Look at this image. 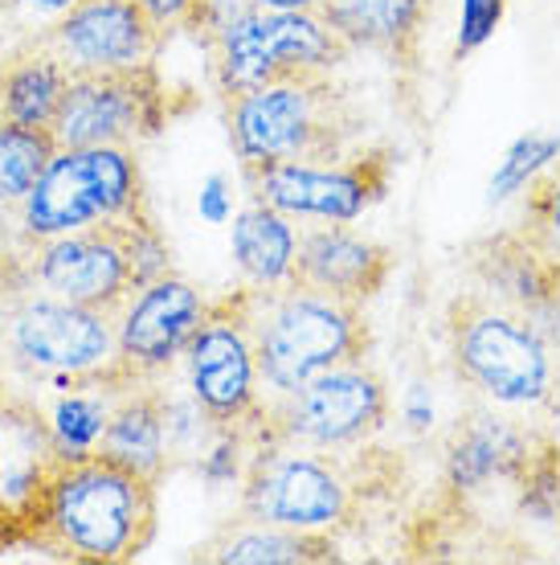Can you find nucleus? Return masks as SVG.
I'll return each mask as SVG.
<instances>
[{
    "label": "nucleus",
    "mask_w": 560,
    "mask_h": 565,
    "mask_svg": "<svg viewBox=\"0 0 560 565\" xmlns=\"http://www.w3.org/2000/svg\"><path fill=\"white\" fill-rule=\"evenodd\" d=\"M155 480L98 451L62 459L29 521L25 550L62 562H136L155 537Z\"/></svg>",
    "instance_id": "f257e3e1"
},
{
    "label": "nucleus",
    "mask_w": 560,
    "mask_h": 565,
    "mask_svg": "<svg viewBox=\"0 0 560 565\" xmlns=\"http://www.w3.org/2000/svg\"><path fill=\"white\" fill-rule=\"evenodd\" d=\"M0 353L29 385L115 365V316L37 287L25 255L0 242Z\"/></svg>",
    "instance_id": "f03ea898"
},
{
    "label": "nucleus",
    "mask_w": 560,
    "mask_h": 565,
    "mask_svg": "<svg viewBox=\"0 0 560 565\" xmlns=\"http://www.w3.org/2000/svg\"><path fill=\"white\" fill-rule=\"evenodd\" d=\"M250 320L258 373L270 397L294 394L340 365H356L373 349L365 303H348L294 279L282 287H250Z\"/></svg>",
    "instance_id": "7ed1b4c3"
},
{
    "label": "nucleus",
    "mask_w": 560,
    "mask_h": 565,
    "mask_svg": "<svg viewBox=\"0 0 560 565\" xmlns=\"http://www.w3.org/2000/svg\"><path fill=\"white\" fill-rule=\"evenodd\" d=\"M225 128L241 164L327 160L360 148L365 115L332 74H308L225 95Z\"/></svg>",
    "instance_id": "20e7f679"
},
{
    "label": "nucleus",
    "mask_w": 560,
    "mask_h": 565,
    "mask_svg": "<svg viewBox=\"0 0 560 565\" xmlns=\"http://www.w3.org/2000/svg\"><path fill=\"white\" fill-rule=\"evenodd\" d=\"M148 210L136 148H57L33 193L0 222L13 226V242H42Z\"/></svg>",
    "instance_id": "39448f33"
},
{
    "label": "nucleus",
    "mask_w": 560,
    "mask_h": 565,
    "mask_svg": "<svg viewBox=\"0 0 560 565\" xmlns=\"http://www.w3.org/2000/svg\"><path fill=\"white\" fill-rule=\"evenodd\" d=\"M446 324L463 382L504 406H540L552 394V349L524 311L495 296H459Z\"/></svg>",
    "instance_id": "423d86ee"
},
{
    "label": "nucleus",
    "mask_w": 560,
    "mask_h": 565,
    "mask_svg": "<svg viewBox=\"0 0 560 565\" xmlns=\"http://www.w3.org/2000/svg\"><path fill=\"white\" fill-rule=\"evenodd\" d=\"M336 451H315L282 438H262L241 476V512L254 521L332 533L352 521L360 500V476Z\"/></svg>",
    "instance_id": "0eeeda50"
},
{
    "label": "nucleus",
    "mask_w": 560,
    "mask_h": 565,
    "mask_svg": "<svg viewBox=\"0 0 560 565\" xmlns=\"http://www.w3.org/2000/svg\"><path fill=\"white\" fill-rule=\"evenodd\" d=\"M205 54L213 57V78L225 99L282 78L332 74L352 45L323 21L320 9H254Z\"/></svg>",
    "instance_id": "6e6552de"
},
{
    "label": "nucleus",
    "mask_w": 560,
    "mask_h": 565,
    "mask_svg": "<svg viewBox=\"0 0 560 565\" xmlns=\"http://www.w3.org/2000/svg\"><path fill=\"white\" fill-rule=\"evenodd\" d=\"M385 418H389V390L365 361H356V365L320 373L315 382L299 385L294 394L262 402L258 443L282 438V443L340 455L377 438Z\"/></svg>",
    "instance_id": "1a4fd4ad"
},
{
    "label": "nucleus",
    "mask_w": 560,
    "mask_h": 565,
    "mask_svg": "<svg viewBox=\"0 0 560 565\" xmlns=\"http://www.w3.org/2000/svg\"><path fill=\"white\" fill-rule=\"evenodd\" d=\"M250 198L299 222H356L385 193L392 177L389 148H356L327 160H267L241 164Z\"/></svg>",
    "instance_id": "9d476101"
},
{
    "label": "nucleus",
    "mask_w": 560,
    "mask_h": 565,
    "mask_svg": "<svg viewBox=\"0 0 560 565\" xmlns=\"http://www.w3.org/2000/svg\"><path fill=\"white\" fill-rule=\"evenodd\" d=\"M189 394L217 426H254L262 414V373L250 320V287L213 299L184 349Z\"/></svg>",
    "instance_id": "9b49d317"
},
{
    "label": "nucleus",
    "mask_w": 560,
    "mask_h": 565,
    "mask_svg": "<svg viewBox=\"0 0 560 565\" xmlns=\"http://www.w3.org/2000/svg\"><path fill=\"white\" fill-rule=\"evenodd\" d=\"M169 124V95L155 66L71 74L54 131L57 148H140Z\"/></svg>",
    "instance_id": "f8f14e48"
},
{
    "label": "nucleus",
    "mask_w": 560,
    "mask_h": 565,
    "mask_svg": "<svg viewBox=\"0 0 560 565\" xmlns=\"http://www.w3.org/2000/svg\"><path fill=\"white\" fill-rule=\"evenodd\" d=\"M13 246L25 255L37 287L57 299H71V303L115 316L123 308V299L136 291L131 263H127L123 217L119 222H98V226L86 230H71V234H57V238L13 242Z\"/></svg>",
    "instance_id": "ddd939ff"
},
{
    "label": "nucleus",
    "mask_w": 560,
    "mask_h": 565,
    "mask_svg": "<svg viewBox=\"0 0 560 565\" xmlns=\"http://www.w3.org/2000/svg\"><path fill=\"white\" fill-rule=\"evenodd\" d=\"M209 311V299L181 275L136 287L115 311V365L131 382H160L184 361V349Z\"/></svg>",
    "instance_id": "4468645a"
},
{
    "label": "nucleus",
    "mask_w": 560,
    "mask_h": 565,
    "mask_svg": "<svg viewBox=\"0 0 560 565\" xmlns=\"http://www.w3.org/2000/svg\"><path fill=\"white\" fill-rule=\"evenodd\" d=\"M29 38L50 50L71 74L155 66V57L169 42L136 0H83L78 9Z\"/></svg>",
    "instance_id": "2eb2a0df"
},
{
    "label": "nucleus",
    "mask_w": 560,
    "mask_h": 565,
    "mask_svg": "<svg viewBox=\"0 0 560 565\" xmlns=\"http://www.w3.org/2000/svg\"><path fill=\"white\" fill-rule=\"evenodd\" d=\"M57 463L62 451L37 397L13 390L0 373V504L21 521V550Z\"/></svg>",
    "instance_id": "dca6fc26"
},
{
    "label": "nucleus",
    "mask_w": 560,
    "mask_h": 565,
    "mask_svg": "<svg viewBox=\"0 0 560 565\" xmlns=\"http://www.w3.org/2000/svg\"><path fill=\"white\" fill-rule=\"evenodd\" d=\"M392 270V258L380 242L348 230L344 222L303 230L299 234V258H294V282H308L315 291H327L348 303H368Z\"/></svg>",
    "instance_id": "f3484780"
},
{
    "label": "nucleus",
    "mask_w": 560,
    "mask_h": 565,
    "mask_svg": "<svg viewBox=\"0 0 560 565\" xmlns=\"http://www.w3.org/2000/svg\"><path fill=\"white\" fill-rule=\"evenodd\" d=\"M315 9L352 50L409 57L434 0H320Z\"/></svg>",
    "instance_id": "a211bd4d"
},
{
    "label": "nucleus",
    "mask_w": 560,
    "mask_h": 565,
    "mask_svg": "<svg viewBox=\"0 0 560 565\" xmlns=\"http://www.w3.org/2000/svg\"><path fill=\"white\" fill-rule=\"evenodd\" d=\"M201 562L225 565H311V562H340V545L327 533L308 529H282V524L254 521L241 512L238 524H225L222 533L196 553Z\"/></svg>",
    "instance_id": "6ab92c4d"
},
{
    "label": "nucleus",
    "mask_w": 560,
    "mask_h": 565,
    "mask_svg": "<svg viewBox=\"0 0 560 565\" xmlns=\"http://www.w3.org/2000/svg\"><path fill=\"white\" fill-rule=\"evenodd\" d=\"M66 83H71V71L50 50H42L33 38H17L0 54V115L29 128H50L62 107Z\"/></svg>",
    "instance_id": "aec40b11"
},
{
    "label": "nucleus",
    "mask_w": 560,
    "mask_h": 565,
    "mask_svg": "<svg viewBox=\"0 0 560 565\" xmlns=\"http://www.w3.org/2000/svg\"><path fill=\"white\" fill-rule=\"evenodd\" d=\"M98 455H107L115 463L140 471L148 480H164L172 467L169 459V435H164V397L160 382H143L115 406L111 423L103 430Z\"/></svg>",
    "instance_id": "412c9836"
},
{
    "label": "nucleus",
    "mask_w": 560,
    "mask_h": 565,
    "mask_svg": "<svg viewBox=\"0 0 560 565\" xmlns=\"http://www.w3.org/2000/svg\"><path fill=\"white\" fill-rule=\"evenodd\" d=\"M299 234L303 230H294L287 213L250 198V205L234 217V230H229V250H234V263H238L246 287L291 282L294 258H299Z\"/></svg>",
    "instance_id": "4be33fe9"
},
{
    "label": "nucleus",
    "mask_w": 560,
    "mask_h": 565,
    "mask_svg": "<svg viewBox=\"0 0 560 565\" xmlns=\"http://www.w3.org/2000/svg\"><path fill=\"white\" fill-rule=\"evenodd\" d=\"M532 455V443L519 430L495 423V418H475L454 435V447L446 455V480L459 492H478L487 480L524 476Z\"/></svg>",
    "instance_id": "5701e85b"
},
{
    "label": "nucleus",
    "mask_w": 560,
    "mask_h": 565,
    "mask_svg": "<svg viewBox=\"0 0 560 565\" xmlns=\"http://www.w3.org/2000/svg\"><path fill=\"white\" fill-rule=\"evenodd\" d=\"M57 156V140L50 128H29L0 115V217L13 213L42 181L50 160Z\"/></svg>",
    "instance_id": "b1692460"
},
{
    "label": "nucleus",
    "mask_w": 560,
    "mask_h": 565,
    "mask_svg": "<svg viewBox=\"0 0 560 565\" xmlns=\"http://www.w3.org/2000/svg\"><path fill=\"white\" fill-rule=\"evenodd\" d=\"M519 234L532 242L536 250L560 270V169L548 172L545 181L532 184Z\"/></svg>",
    "instance_id": "393cba45"
},
{
    "label": "nucleus",
    "mask_w": 560,
    "mask_h": 565,
    "mask_svg": "<svg viewBox=\"0 0 560 565\" xmlns=\"http://www.w3.org/2000/svg\"><path fill=\"white\" fill-rule=\"evenodd\" d=\"M552 156H560V136H540V131L524 136V140H519L516 148L507 152L499 177L491 181V201H504L507 193L524 189V184H528V177L545 169Z\"/></svg>",
    "instance_id": "a878e982"
},
{
    "label": "nucleus",
    "mask_w": 560,
    "mask_h": 565,
    "mask_svg": "<svg viewBox=\"0 0 560 565\" xmlns=\"http://www.w3.org/2000/svg\"><path fill=\"white\" fill-rule=\"evenodd\" d=\"M524 512H536L545 521L560 516V455L540 451L524 467Z\"/></svg>",
    "instance_id": "bb28decb"
},
{
    "label": "nucleus",
    "mask_w": 560,
    "mask_h": 565,
    "mask_svg": "<svg viewBox=\"0 0 560 565\" xmlns=\"http://www.w3.org/2000/svg\"><path fill=\"white\" fill-rule=\"evenodd\" d=\"M254 9H258L254 0H201L193 21H189V33H193V42L201 45V50H213V45L222 42L241 17H250Z\"/></svg>",
    "instance_id": "cd10ccee"
},
{
    "label": "nucleus",
    "mask_w": 560,
    "mask_h": 565,
    "mask_svg": "<svg viewBox=\"0 0 560 565\" xmlns=\"http://www.w3.org/2000/svg\"><path fill=\"white\" fill-rule=\"evenodd\" d=\"M0 4H4V13L13 21L17 38H29L37 29L54 25L57 17H66L71 9H78L83 0H0Z\"/></svg>",
    "instance_id": "c85d7f7f"
},
{
    "label": "nucleus",
    "mask_w": 560,
    "mask_h": 565,
    "mask_svg": "<svg viewBox=\"0 0 560 565\" xmlns=\"http://www.w3.org/2000/svg\"><path fill=\"white\" fill-rule=\"evenodd\" d=\"M507 0H463V33H459V54L475 50L491 38V29L499 25Z\"/></svg>",
    "instance_id": "c756f323"
},
{
    "label": "nucleus",
    "mask_w": 560,
    "mask_h": 565,
    "mask_svg": "<svg viewBox=\"0 0 560 565\" xmlns=\"http://www.w3.org/2000/svg\"><path fill=\"white\" fill-rule=\"evenodd\" d=\"M143 13L152 17V25L164 33V38H172V33H181V29H189V21H193L196 4L201 0H136Z\"/></svg>",
    "instance_id": "7c9ffc66"
},
{
    "label": "nucleus",
    "mask_w": 560,
    "mask_h": 565,
    "mask_svg": "<svg viewBox=\"0 0 560 565\" xmlns=\"http://www.w3.org/2000/svg\"><path fill=\"white\" fill-rule=\"evenodd\" d=\"M4 550H21V521L0 504V553Z\"/></svg>",
    "instance_id": "2f4dec72"
},
{
    "label": "nucleus",
    "mask_w": 560,
    "mask_h": 565,
    "mask_svg": "<svg viewBox=\"0 0 560 565\" xmlns=\"http://www.w3.org/2000/svg\"><path fill=\"white\" fill-rule=\"evenodd\" d=\"M258 9H315L320 0H254Z\"/></svg>",
    "instance_id": "473e14b6"
},
{
    "label": "nucleus",
    "mask_w": 560,
    "mask_h": 565,
    "mask_svg": "<svg viewBox=\"0 0 560 565\" xmlns=\"http://www.w3.org/2000/svg\"><path fill=\"white\" fill-rule=\"evenodd\" d=\"M13 42H17V29H13V21H9V13H4V4H0V54Z\"/></svg>",
    "instance_id": "72a5a7b5"
}]
</instances>
